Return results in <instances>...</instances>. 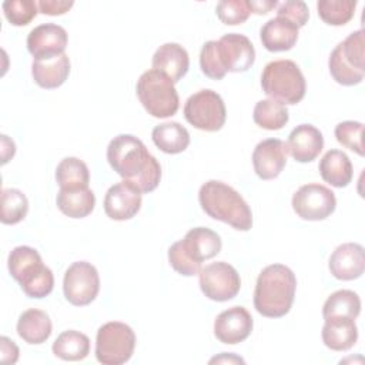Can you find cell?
I'll list each match as a JSON object with an SVG mask.
<instances>
[{"label":"cell","instance_id":"277c9868","mask_svg":"<svg viewBox=\"0 0 365 365\" xmlns=\"http://www.w3.org/2000/svg\"><path fill=\"white\" fill-rule=\"evenodd\" d=\"M221 247V238L215 231L195 227L168 248V261L178 274L192 277L200 272L201 262L214 258Z\"/></svg>","mask_w":365,"mask_h":365},{"label":"cell","instance_id":"7a4b0ae2","mask_svg":"<svg viewBox=\"0 0 365 365\" xmlns=\"http://www.w3.org/2000/svg\"><path fill=\"white\" fill-rule=\"evenodd\" d=\"M297 289V278L291 268L282 264L265 267L255 284L254 307L267 318H281L292 307Z\"/></svg>","mask_w":365,"mask_h":365},{"label":"cell","instance_id":"7c38bea8","mask_svg":"<svg viewBox=\"0 0 365 365\" xmlns=\"http://www.w3.org/2000/svg\"><path fill=\"white\" fill-rule=\"evenodd\" d=\"M200 288L202 294L217 302L230 301L241 288L238 271L228 262H211L200 269Z\"/></svg>","mask_w":365,"mask_h":365},{"label":"cell","instance_id":"f35d334b","mask_svg":"<svg viewBox=\"0 0 365 365\" xmlns=\"http://www.w3.org/2000/svg\"><path fill=\"white\" fill-rule=\"evenodd\" d=\"M277 16L289 20L299 29L307 24L309 19V10L308 6L301 0H288L278 4Z\"/></svg>","mask_w":365,"mask_h":365},{"label":"cell","instance_id":"60d3db41","mask_svg":"<svg viewBox=\"0 0 365 365\" xmlns=\"http://www.w3.org/2000/svg\"><path fill=\"white\" fill-rule=\"evenodd\" d=\"M19 359V348L14 341L7 336L0 338V362L3 364H16Z\"/></svg>","mask_w":365,"mask_h":365},{"label":"cell","instance_id":"ac0fdd59","mask_svg":"<svg viewBox=\"0 0 365 365\" xmlns=\"http://www.w3.org/2000/svg\"><path fill=\"white\" fill-rule=\"evenodd\" d=\"M287 164V145L279 138L259 141L252 153V165L261 180L277 178Z\"/></svg>","mask_w":365,"mask_h":365},{"label":"cell","instance_id":"e0dca14e","mask_svg":"<svg viewBox=\"0 0 365 365\" xmlns=\"http://www.w3.org/2000/svg\"><path fill=\"white\" fill-rule=\"evenodd\" d=\"M254 327L251 314L244 307H231L222 311L214 321L215 338L227 345L245 341Z\"/></svg>","mask_w":365,"mask_h":365},{"label":"cell","instance_id":"4316f807","mask_svg":"<svg viewBox=\"0 0 365 365\" xmlns=\"http://www.w3.org/2000/svg\"><path fill=\"white\" fill-rule=\"evenodd\" d=\"M58 210L70 218H84L93 212L96 195L88 187L83 188H60L56 198Z\"/></svg>","mask_w":365,"mask_h":365},{"label":"cell","instance_id":"4dcf8cb0","mask_svg":"<svg viewBox=\"0 0 365 365\" xmlns=\"http://www.w3.org/2000/svg\"><path fill=\"white\" fill-rule=\"evenodd\" d=\"M254 121L261 128L265 130H281L289 120L288 110L285 104L274 100V98H265L259 100L254 107Z\"/></svg>","mask_w":365,"mask_h":365},{"label":"cell","instance_id":"8d00e7d4","mask_svg":"<svg viewBox=\"0 0 365 365\" xmlns=\"http://www.w3.org/2000/svg\"><path fill=\"white\" fill-rule=\"evenodd\" d=\"M218 19L228 26L244 23L250 16L248 0H221L215 7Z\"/></svg>","mask_w":365,"mask_h":365},{"label":"cell","instance_id":"74e56055","mask_svg":"<svg viewBox=\"0 0 365 365\" xmlns=\"http://www.w3.org/2000/svg\"><path fill=\"white\" fill-rule=\"evenodd\" d=\"M200 67H201V71L212 80H221L227 74L218 57L217 40H210L204 43L200 53Z\"/></svg>","mask_w":365,"mask_h":365},{"label":"cell","instance_id":"b9f144b4","mask_svg":"<svg viewBox=\"0 0 365 365\" xmlns=\"http://www.w3.org/2000/svg\"><path fill=\"white\" fill-rule=\"evenodd\" d=\"M277 6H278L277 0H251V1H248L250 11L255 13V14H267Z\"/></svg>","mask_w":365,"mask_h":365},{"label":"cell","instance_id":"8992f818","mask_svg":"<svg viewBox=\"0 0 365 365\" xmlns=\"http://www.w3.org/2000/svg\"><path fill=\"white\" fill-rule=\"evenodd\" d=\"M262 91L282 104L299 103L307 91L302 71L292 60H274L261 74Z\"/></svg>","mask_w":365,"mask_h":365},{"label":"cell","instance_id":"7402d4cb","mask_svg":"<svg viewBox=\"0 0 365 365\" xmlns=\"http://www.w3.org/2000/svg\"><path fill=\"white\" fill-rule=\"evenodd\" d=\"M322 342L332 351H348L358 339V328L355 319L348 317L324 318Z\"/></svg>","mask_w":365,"mask_h":365},{"label":"cell","instance_id":"cb8c5ba5","mask_svg":"<svg viewBox=\"0 0 365 365\" xmlns=\"http://www.w3.org/2000/svg\"><path fill=\"white\" fill-rule=\"evenodd\" d=\"M70 74V58L64 53L48 60H33L31 76L37 86L41 88L60 87Z\"/></svg>","mask_w":365,"mask_h":365},{"label":"cell","instance_id":"f1b7e54d","mask_svg":"<svg viewBox=\"0 0 365 365\" xmlns=\"http://www.w3.org/2000/svg\"><path fill=\"white\" fill-rule=\"evenodd\" d=\"M51 349L63 361H81L90 354V339L80 331L68 329L56 338Z\"/></svg>","mask_w":365,"mask_h":365},{"label":"cell","instance_id":"d6986e66","mask_svg":"<svg viewBox=\"0 0 365 365\" xmlns=\"http://www.w3.org/2000/svg\"><path fill=\"white\" fill-rule=\"evenodd\" d=\"M328 268L341 281L359 278L365 269V251L361 244L345 242L338 245L329 257Z\"/></svg>","mask_w":365,"mask_h":365},{"label":"cell","instance_id":"f546056e","mask_svg":"<svg viewBox=\"0 0 365 365\" xmlns=\"http://www.w3.org/2000/svg\"><path fill=\"white\" fill-rule=\"evenodd\" d=\"M56 181L60 188H83L88 187L90 171L87 164L77 157L63 158L56 168Z\"/></svg>","mask_w":365,"mask_h":365},{"label":"cell","instance_id":"d4e9b609","mask_svg":"<svg viewBox=\"0 0 365 365\" xmlns=\"http://www.w3.org/2000/svg\"><path fill=\"white\" fill-rule=\"evenodd\" d=\"M51 329L53 325L48 314L37 308L23 311L17 321L19 336L30 345L46 342L51 335Z\"/></svg>","mask_w":365,"mask_h":365},{"label":"cell","instance_id":"ba28073f","mask_svg":"<svg viewBox=\"0 0 365 365\" xmlns=\"http://www.w3.org/2000/svg\"><path fill=\"white\" fill-rule=\"evenodd\" d=\"M328 67L332 78L342 86H355L365 76L364 30L352 31L331 53Z\"/></svg>","mask_w":365,"mask_h":365},{"label":"cell","instance_id":"603a6c76","mask_svg":"<svg viewBox=\"0 0 365 365\" xmlns=\"http://www.w3.org/2000/svg\"><path fill=\"white\" fill-rule=\"evenodd\" d=\"M262 46L268 51L291 50L298 40V27L284 17L269 19L259 31Z\"/></svg>","mask_w":365,"mask_h":365},{"label":"cell","instance_id":"8fae6325","mask_svg":"<svg viewBox=\"0 0 365 365\" xmlns=\"http://www.w3.org/2000/svg\"><path fill=\"white\" fill-rule=\"evenodd\" d=\"M100 291V277L96 267L87 261L73 262L63 279L66 299L76 307L91 304Z\"/></svg>","mask_w":365,"mask_h":365},{"label":"cell","instance_id":"836d02e7","mask_svg":"<svg viewBox=\"0 0 365 365\" xmlns=\"http://www.w3.org/2000/svg\"><path fill=\"white\" fill-rule=\"evenodd\" d=\"M355 7V0H319L317 3L319 17L331 26L346 24L354 17Z\"/></svg>","mask_w":365,"mask_h":365},{"label":"cell","instance_id":"484cf974","mask_svg":"<svg viewBox=\"0 0 365 365\" xmlns=\"http://www.w3.org/2000/svg\"><path fill=\"white\" fill-rule=\"evenodd\" d=\"M319 173L325 182L342 188L352 181L354 168L349 157L339 150L327 151L319 160Z\"/></svg>","mask_w":365,"mask_h":365},{"label":"cell","instance_id":"30bf717a","mask_svg":"<svg viewBox=\"0 0 365 365\" xmlns=\"http://www.w3.org/2000/svg\"><path fill=\"white\" fill-rule=\"evenodd\" d=\"M184 117L195 128L218 131L225 124L227 110L221 96L210 88L190 96L184 104Z\"/></svg>","mask_w":365,"mask_h":365},{"label":"cell","instance_id":"2e32d148","mask_svg":"<svg viewBox=\"0 0 365 365\" xmlns=\"http://www.w3.org/2000/svg\"><path fill=\"white\" fill-rule=\"evenodd\" d=\"M67 31L54 23L34 27L27 36V50L34 60H48L64 54Z\"/></svg>","mask_w":365,"mask_h":365},{"label":"cell","instance_id":"3957f363","mask_svg":"<svg viewBox=\"0 0 365 365\" xmlns=\"http://www.w3.org/2000/svg\"><path fill=\"white\" fill-rule=\"evenodd\" d=\"M198 201L208 217L222 221L238 231L251 230V208L242 195L231 185L222 181L210 180L201 185Z\"/></svg>","mask_w":365,"mask_h":365},{"label":"cell","instance_id":"5bb4252c","mask_svg":"<svg viewBox=\"0 0 365 365\" xmlns=\"http://www.w3.org/2000/svg\"><path fill=\"white\" fill-rule=\"evenodd\" d=\"M217 51L224 70L230 73H244L255 61V48L244 34H224L217 40Z\"/></svg>","mask_w":365,"mask_h":365},{"label":"cell","instance_id":"e575fe53","mask_svg":"<svg viewBox=\"0 0 365 365\" xmlns=\"http://www.w3.org/2000/svg\"><path fill=\"white\" fill-rule=\"evenodd\" d=\"M1 7L6 19L13 26H27L38 13L34 0H6Z\"/></svg>","mask_w":365,"mask_h":365},{"label":"cell","instance_id":"4fadbf2b","mask_svg":"<svg viewBox=\"0 0 365 365\" xmlns=\"http://www.w3.org/2000/svg\"><path fill=\"white\" fill-rule=\"evenodd\" d=\"M335 194L322 184H305L292 195V208L295 214L307 221L325 220L335 211Z\"/></svg>","mask_w":365,"mask_h":365},{"label":"cell","instance_id":"ab89813d","mask_svg":"<svg viewBox=\"0 0 365 365\" xmlns=\"http://www.w3.org/2000/svg\"><path fill=\"white\" fill-rule=\"evenodd\" d=\"M74 1L68 0H40L37 3L40 13L47 16H60L67 13L73 7Z\"/></svg>","mask_w":365,"mask_h":365},{"label":"cell","instance_id":"83f0119b","mask_svg":"<svg viewBox=\"0 0 365 365\" xmlns=\"http://www.w3.org/2000/svg\"><path fill=\"white\" fill-rule=\"evenodd\" d=\"M151 138L154 144L167 154H178L187 150L190 144L188 130L177 121L158 124L153 128Z\"/></svg>","mask_w":365,"mask_h":365},{"label":"cell","instance_id":"9a60e30c","mask_svg":"<svg viewBox=\"0 0 365 365\" xmlns=\"http://www.w3.org/2000/svg\"><path fill=\"white\" fill-rule=\"evenodd\" d=\"M141 191L128 180L111 185L104 197V211L108 218L125 221L133 218L141 208Z\"/></svg>","mask_w":365,"mask_h":365},{"label":"cell","instance_id":"1f68e13d","mask_svg":"<svg viewBox=\"0 0 365 365\" xmlns=\"http://www.w3.org/2000/svg\"><path fill=\"white\" fill-rule=\"evenodd\" d=\"M361 312V299L356 292L351 289H339L331 294L324 307L322 317H348L355 319Z\"/></svg>","mask_w":365,"mask_h":365},{"label":"cell","instance_id":"9c48e42d","mask_svg":"<svg viewBox=\"0 0 365 365\" xmlns=\"http://www.w3.org/2000/svg\"><path fill=\"white\" fill-rule=\"evenodd\" d=\"M135 334L124 322L101 325L96 336V358L103 365H123L134 354Z\"/></svg>","mask_w":365,"mask_h":365},{"label":"cell","instance_id":"5b68a950","mask_svg":"<svg viewBox=\"0 0 365 365\" xmlns=\"http://www.w3.org/2000/svg\"><path fill=\"white\" fill-rule=\"evenodd\" d=\"M7 267L27 297L44 298L53 291V272L43 264L37 250L27 245L13 248L7 258Z\"/></svg>","mask_w":365,"mask_h":365},{"label":"cell","instance_id":"ffe728a7","mask_svg":"<svg viewBox=\"0 0 365 365\" xmlns=\"http://www.w3.org/2000/svg\"><path fill=\"white\" fill-rule=\"evenodd\" d=\"M287 151L298 163L314 161L324 148L322 133L312 124H299L288 135Z\"/></svg>","mask_w":365,"mask_h":365},{"label":"cell","instance_id":"d590c367","mask_svg":"<svg viewBox=\"0 0 365 365\" xmlns=\"http://www.w3.org/2000/svg\"><path fill=\"white\" fill-rule=\"evenodd\" d=\"M362 134L364 124L359 121H342L335 127L336 141L358 155H364Z\"/></svg>","mask_w":365,"mask_h":365},{"label":"cell","instance_id":"6da1fadb","mask_svg":"<svg viewBox=\"0 0 365 365\" xmlns=\"http://www.w3.org/2000/svg\"><path fill=\"white\" fill-rule=\"evenodd\" d=\"M107 161L123 180L131 181L143 194L154 191L160 184V163L135 135H115L108 143Z\"/></svg>","mask_w":365,"mask_h":365},{"label":"cell","instance_id":"44dd1931","mask_svg":"<svg viewBox=\"0 0 365 365\" xmlns=\"http://www.w3.org/2000/svg\"><path fill=\"white\" fill-rule=\"evenodd\" d=\"M190 57L178 43H164L153 56V68L165 74L173 83L180 81L188 71Z\"/></svg>","mask_w":365,"mask_h":365},{"label":"cell","instance_id":"d6a6232c","mask_svg":"<svg viewBox=\"0 0 365 365\" xmlns=\"http://www.w3.org/2000/svg\"><path fill=\"white\" fill-rule=\"evenodd\" d=\"M29 211V200L23 191L17 188H4L1 191V214L3 224L14 225L24 220Z\"/></svg>","mask_w":365,"mask_h":365},{"label":"cell","instance_id":"52a82bcc","mask_svg":"<svg viewBox=\"0 0 365 365\" xmlns=\"http://www.w3.org/2000/svg\"><path fill=\"white\" fill-rule=\"evenodd\" d=\"M137 97L145 111L155 118H167L180 107L174 83L163 73L151 68L144 71L135 86Z\"/></svg>","mask_w":365,"mask_h":365}]
</instances>
